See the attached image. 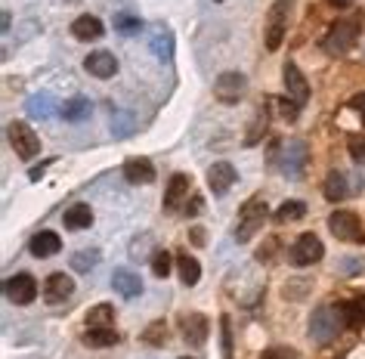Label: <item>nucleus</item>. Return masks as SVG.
Masks as SVG:
<instances>
[{"label":"nucleus","instance_id":"1","mask_svg":"<svg viewBox=\"0 0 365 359\" xmlns=\"http://www.w3.org/2000/svg\"><path fill=\"white\" fill-rule=\"evenodd\" d=\"M341 328H346L341 303H322V307H316L313 316H309V338H313L316 344H328Z\"/></svg>","mask_w":365,"mask_h":359},{"label":"nucleus","instance_id":"2","mask_svg":"<svg viewBox=\"0 0 365 359\" xmlns=\"http://www.w3.org/2000/svg\"><path fill=\"white\" fill-rule=\"evenodd\" d=\"M359 29H362V19L356 16V19H341L334 22L331 29L325 31L322 38V50L331 53V56H344V53L353 50V44L359 41Z\"/></svg>","mask_w":365,"mask_h":359},{"label":"nucleus","instance_id":"3","mask_svg":"<svg viewBox=\"0 0 365 359\" xmlns=\"http://www.w3.org/2000/svg\"><path fill=\"white\" fill-rule=\"evenodd\" d=\"M263 223H267V201H263L260 196L248 198L239 211V223H235V242H251L254 236L263 229Z\"/></svg>","mask_w":365,"mask_h":359},{"label":"nucleus","instance_id":"4","mask_svg":"<svg viewBox=\"0 0 365 359\" xmlns=\"http://www.w3.org/2000/svg\"><path fill=\"white\" fill-rule=\"evenodd\" d=\"M6 136H10V146L16 149V155H19L22 161H31L41 155V136L31 131L25 121H13L10 127H6Z\"/></svg>","mask_w":365,"mask_h":359},{"label":"nucleus","instance_id":"5","mask_svg":"<svg viewBox=\"0 0 365 359\" xmlns=\"http://www.w3.org/2000/svg\"><path fill=\"white\" fill-rule=\"evenodd\" d=\"M328 229L334 233V238L350 245H365V233H362V220L353 214V211H334L328 217Z\"/></svg>","mask_w":365,"mask_h":359},{"label":"nucleus","instance_id":"6","mask_svg":"<svg viewBox=\"0 0 365 359\" xmlns=\"http://www.w3.org/2000/svg\"><path fill=\"white\" fill-rule=\"evenodd\" d=\"M4 294L10 303H16V307H25V303H31L38 298V282H34V275H29V273H16L6 279Z\"/></svg>","mask_w":365,"mask_h":359},{"label":"nucleus","instance_id":"7","mask_svg":"<svg viewBox=\"0 0 365 359\" xmlns=\"http://www.w3.org/2000/svg\"><path fill=\"white\" fill-rule=\"evenodd\" d=\"M322 254H325V245H322V238L313 233H304L291 245V263H297V266H313L322 261Z\"/></svg>","mask_w":365,"mask_h":359},{"label":"nucleus","instance_id":"8","mask_svg":"<svg viewBox=\"0 0 365 359\" xmlns=\"http://www.w3.org/2000/svg\"><path fill=\"white\" fill-rule=\"evenodd\" d=\"M242 93H245V75H239V71H223L214 81V96L223 106H235L242 99Z\"/></svg>","mask_w":365,"mask_h":359},{"label":"nucleus","instance_id":"9","mask_svg":"<svg viewBox=\"0 0 365 359\" xmlns=\"http://www.w3.org/2000/svg\"><path fill=\"white\" fill-rule=\"evenodd\" d=\"M288 29V4L285 0H276L269 10V25H267V50H279L282 38H285Z\"/></svg>","mask_w":365,"mask_h":359},{"label":"nucleus","instance_id":"10","mask_svg":"<svg viewBox=\"0 0 365 359\" xmlns=\"http://www.w3.org/2000/svg\"><path fill=\"white\" fill-rule=\"evenodd\" d=\"M307 168V143L304 140H291L285 149H282V173L285 177H300Z\"/></svg>","mask_w":365,"mask_h":359},{"label":"nucleus","instance_id":"11","mask_svg":"<svg viewBox=\"0 0 365 359\" xmlns=\"http://www.w3.org/2000/svg\"><path fill=\"white\" fill-rule=\"evenodd\" d=\"M180 325H182V338H186L189 347H202L207 340V335H211V322H207V316H202V313L182 316Z\"/></svg>","mask_w":365,"mask_h":359},{"label":"nucleus","instance_id":"12","mask_svg":"<svg viewBox=\"0 0 365 359\" xmlns=\"http://www.w3.org/2000/svg\"><path fill=\"white\" fill-rule=\"evenodd\" d=\"M71 294H75V279L66 273H53L47 275V285H43V298L47 303H66Z\"/></svg>","mask_w":365,"mask_h":359},{"label":"nucleus","instance_id":"13","mask_svg":"<svg viewBox=\"0 0 365 359\" xmlns=\"http://www.w3.org/2000/svg\"><path fill=\"white\" fill-rule=\"evenodd\" d=\"M282 78H285V90H288V99H294L297 106H304L309 99V84L307 78L300 75V69L294 62H285V69H282Z\"/></svg>","mask_w":365,"mask_h":359},{"label":"nucleus","instance_id":"14","mask_svg":"<svg viewBox=\"0 0 365 359\" xmlns=\"http://www.w3.org/2000/svg\"><path fill=\"white\" fill-rule=\"evenodd\" d=\"M235 183V168L230 161H217L211 164V171H207V186H211L214 196H223V192H230Z\"/></svg>","mask_w":365,"mask_h":359},{"label":"nucleus","instance_id":"15","mask_svg":"<svg viewBox=\"0 0 365 359\" xmlns=\"http://www.w3.org/2000/svg\"><path fill=\"white\" fill-rule=\"evenodd\" d=\"M186 201H189V177L186 173H173L168 183V192H164V211H177Z\"/></svg>","mask_w":365,"mask_h":359},{"label":"nucleus","instance_id":"16","mask_svg":"<svg viewBox=\"0 0 365 359\" xmlns=\"http://www.w3.org/2000/svg\"><path fill=\"white\" fill-rule=\"evenodd\" d=\"M84 69L93 78H112L118 71V59L108 50H96V53H90V56L84 59Z\"/></svg>","mask_w":365,"mask_h":359},{"label":"nucleus","instance_id":"17","mask_svg":"<svg viewBox=\"0 0 365 359\" xmlns=\"http://www.w3.org/2000/svg\"><path fill=\"white\" fill-rule=\"evenodd\" d=\"M124 180L133 183V186H145V183L155 180V168L149 158H130L124 161Z\"/></svg>","mask_w":365,"mask_h":359},{"label":"nucleus","instance_id":"18","mask_svg":"<svg viewBox=\"0 0 365 359\" xmlns=\"http://www.w3.org/2000/svg\"><path fill=\"white\" fill-rule=\"evenodd\" d=\"M29 251L43 261V257H53V254H59V251H62V238H59L56 233H50V229H41V233L31 238Z\"/></svg>","mask_w":365,"mask_h":359},{"label":"nucleus","instance_id":"19","mask_svg":"<svg viewBox=\"0 0 365 359\" xmlns=\"http://www.w3.org/2000/svg\"><path fill=\"white\" fill-rule=\"evenodd\" d=\"M112 288L121 294V298H136V294H143V279L130 270H115L112 273Z\"/></svg>","mask_w":365,"mask_h":359},{"label":"nucleus","instance_id":"20","mask_svg":"<svg viewBox=\"0 0 365 359\" xmlns=\"http://www.w3.org/2000/svg\"><path fill=\"white\" fill-rule=\"evenodd\" d=\"M71 34H75L78 41H99L106 34V29L96 16H81V19L71 22Z\"/></svg>","mask_w":365,"mask_h":359},{"label":"nucleus","instance_id":"21","mask_svg":"<svg viewBox=\"0 0 365 359\" xmlns=\"http://www.w3.org/2000/svg\"><path fill=\"white\" fill-rule=\"evenodd\" d=\"M149 47L158 56V62H170L173 56V34L168 29H152L149 31Z\"/></svg>","mask_w":365,"mask_h":359},{"label":"nucleus","instance_id":"22","mask_svg":"<svg viewBox=\"0 0 365 359\" xmlns=\"http://www.w3.org/2000/svg\"><path fill=\"white\" fill-rule=\"evenodd\" d=\"M62 220H66V229H75V233H81V229L93 226V211H90V205H71Z\"/></svg>","mask_w":365,"mask_h":359},{"label":"nucleus","instance_id":"23","mask_svg":"<svg viewBox=\"0 0 365 359\" xmlns=\"http://www.w3.org/2000/svg\"><path fill=\"white\" fill-rule=\"evenodd\" d=\"M25 108H29L31 118H41V121H47V118L56 115V99L47 96V93H34V96H29Z\"/></svg>","mask_w":365,"mask_h":359},{"label":"nucleus","instance_id":"24","mask_svg":"<svg viewBox=\"0 0 365 359\" xmlns=\"http://www.w3.org/2000/svg\"><path fill=\"white\" fill-rule=\"evenodd\" d=\"M346 196H350V183H346V173L341 171H331L325 180V198L328 201H344Z\"/></svg>","mask_w":365,"mask_h":359},{"label":"nucleus","instance_id":"25","mask_svg":"<svg viewBox=\"0 0 365 359\" xmlns=\"http://www.w3.org/2000/svg\"><path fill=\"white\" fill-rule=\"evenodd\" d=\"M87 328H115V307L112 303H96L87 313Z\"/></svg>","mask_w":365,"mask_h":359},{"label":"nucleus","instance_id":"26","mask_svg":"<svg viewBox=\"0 0 365 359\" xmlns=\"http://www.w3.org/2000/svg\"><path fill=\"white\" fill-rule=\"evenodd\" d=\"M177 270H180V279H182V285H198V279H202V266H198V261L192 254H180L177 257Z\"/></svg>","mask_w":365,"mask_h":359},{"label":"nucleus","instance_id":"27","mask_svg":"<svg viewBox=\"0 0 365 359\" xmlns=\"http://www.w3.org/2000/svg\"><path fill=\"white\" fill-rule=\"evenodd\" d=\"M90 112H93V106H90V99H84V96H75L62 106V118H66V121H84V118H90Z\"/></svg>","mask_w":365,"mask_h":359},{"label":"nucleus","instance_id":"28","mask_svg":"<svg viewBox=\"0 0 365 359\" xmlns=\"http://www.w3.org/2000/svg\"><path fill=\"white\" fill-rule=\"evenodd\" d=\"M341 310H344V322H346V328H353V331H359L365 325V307L359 300H346L341 303Z\"/></svg>","mask_w":365,"mask_h":359},{"label":"nucleus","instance_id":"29","mask_svg":"<svg viewBox=\"0 0 365 359\" xmlns=\"http://www.w3.org/2000/svg\"><path fill=\"white\" fill-rule=\"evenodd\" d=\"M118 340L121 338H118L115 328H90L84 335V344H90V347H112Z\"/></svg>","mask_w":365,"mask_h":359},{"label":"nucleus","instance_id":"30","mask_svg":"<svg viewBox=\"0 0 365 359\" xmlns=\"http://www.w3.org/2000/svg\"><path fill=\"white\" fill-rule=\"evenodd\" d=\"M96 263H99V251H96V248H84V251L71 254V270H75V273H90Z\"/></svg>","mask_w":365,"mask_h":359},{"label":"nucleus","instance_id":"31","mask_svg":"<svg viewBox=\"0 0 365 359\" xmlns=\"http://www.w3.org/2000/svg\"><path fill=\"white\" fill-rule=\"evenodd\" d=\"M307 214V205L304 201H285V205H282L279 211H276V223H294V220H300Z\"/></svg>","mask_w":365,"mask_h":359},{"label":"nucleus","instance_id":"32","mask_svg":"<svg viewBox=\"0 0 365 359\" xmlns=\"http://www.w3.org/2000/svg\"><path fill=\"white\" fill-rule=\"evenodd\" d=\"M115 29H118V31H121V34H136V31H140V29H143V25H140V19H136V16L118 13V16H115Z\"/></svg>","mask_w":365,"mask_h":359},{"label":"nucleus","instance_id":"33","mask_svg":"<svg viewBox=\"0 0 365 359\" xmlns=\"http://www.w3.org/2000/svg\"><path fill=\"white\" fill-rule=\"evenodd\" d=\"M152 273L158 275V279H164V275L170 273V251H155L152 254Z\"/></svg>","mask_w":365,"mask_h":359},{"label":"nucleus","instance_id":"34","mask_svg":"<svg viewBox=\"0 0 365 359\" xmlns=\"http://www.w3.org/2000/svg\"><path fill=\"white\" fill-rule=\"evenodd\" d=\"M346 149L356 161H365V133H353L350 140H346Z\"/></svg>","mask_w":365,"mask_h":359},{"label":"nucleus","instance_id":"35","mask_svg":"<svg viewBox=\"0 0 365 359\" xmlns=\"http://www.w3.org/2000/svg\"><path fill=\"white\" fill-rule=\"evenodd\" d=\"M143 340H149V344H164V340H168V325H164V322H155V325H149V331L143 335Z\"/></svg>","mask_w":365,"mask_h":359},{"label":"nucleus","instance_id":"36","mask_svg":"<svg viewBox=\"0 0 365 359\" xmlns=\"http://www.w3.org/2000/svg\"><path fill=\"white\" fill-rule=\"evenodd\" d=\"M130 131H133V121L127 115H112V133H118V136H130Z\"/></svg>","mask_w":365,"mask_h":359},{"label":"nucleus","instance_id":"37","mask_svg":"<svg viewBox=\"0 0 365 359\" xmlns=\"http://www.w3.org/2000/svg\"><path fill=\"white\" fill-rule=\"evenodd\" d=\"M223 353L226 359H232V328H230V316H223Z\"/></svg>","mask_w":365,"mask_h":359},{"label":"nucleus","instance_id":"38","mask_svg":"<svg viewBox=\"0 0 365 359\" xmlns=\"http://www.w3.org/2000/svg\"><path fill=\"white\" fill-rule=\"evenodd\" d=\"M263 359H297L294 350H288V347H272L263 353Z\"/></svg>","mask_w":365,"mask_h":359},{"label":"nucleus","instance_id":"39","mask_svg":"<svg viewBox=\"0 0 365 359\" xmlns=\"http://www.w3.org/2000/svg\"><path fill=\"white\" fill-rule=\"evenodd\" d=\"M182 211H186V217L202 214V211H205V198H202V196H192V198L186 201V208H182Z\"/></svg>","mask_w":365,"mask_h":359},{"label":"nucleus","instance_id":"40","mask_svg":"<svg viewBox=\"0 0 365 359\" xmlns=\"http://www.w3.org/2000/svg\"><path fill=\"white\" fill-rule=\"evenodd\" d=\"M279 106H282V115H285L288 121H294L297 112H300V106L294 103V99H279Z\"/></svg>","mask_w":365,"mask_h":359},{"label":"nucleus","instance_id":"41","mask_svg":"<svg viewBox=\"0 0 365 359\" xmlns=\"http://www.w3.org/2000/svg\"><path fill=\"white\" fill-rule=\"evenodd\" d=\"M350 108H353V112H356V115H359L362 121H365V93H356V96L350 99Z\"/></svg>","mask_w":365,"mask_h":359},{"label":"nucleus","instance_id":"42","mask_svg":"<svg viewBox=\"0 0 365 359\" xmlns=\"http://www.w3.org/2000/svg\"><path fill=\"white\" fill-rule=\"evenodd\" d=\"M331 6H337V10H346V6H353V0H328Z\"/></svg>","mask_w":365,"mask_h":359},{"label":"nucleus","instance_id":"43","mask_svg":"<svg viewBox=\"0 0 365 359\" xmlns=\"http://www.w3.org/2000/svg\"><path fill=\"white\" fill-rule=\"evenodd\" d=\"M192 242H195V245H202V242H205V233H202V226H195V229H192Z\"/></svg>","mask_w":365,"mask_h":359},{"label":"nucleus","instance_id":"44","mask_svg":"<svg viewBox=\"0 0 365 359\" xmlns=\"http://www.w3.org/2000/svg\"><path fill=\"white\" fill-rule=\"evenodd\" d=\"M182 359H195V356H182Z\"/></svg>","mask_w":365,"mask_h":359},{"label":"nucleus","instance_id":"45","mask_svg":"<svg viewBox=\"0 0 365 359\" xmlns=\"http://www.w3.org/2000/svg\"><path fill=\"white\" fill-rule=\"evenodd\" d=\"M217 4H223V0H217Z\"/></svg>","mask_w":365,"mask_h":359}]
</instances>
